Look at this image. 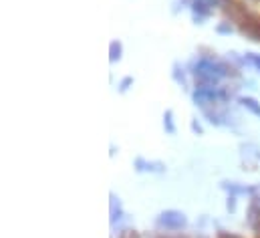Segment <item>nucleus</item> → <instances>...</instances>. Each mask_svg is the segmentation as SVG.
Instances as JSON below:
<instances>
[{
    "mask_svg": "<svg viewBox=\"0 0 260 238\" xmlns=\"http://www.w3.org/2000/svg\"><path fill=\"white\" fill-rule=\"evenodd\" d=\"M159 226L168 228V230H182L186 226V216L182 212H176V210H168L161 214L159 218Z\"/></svg>",
    "mask_w": 260,
    "mask_h": 238,
    "instance_id": "nucleus-1",
    "label": "nucleus"
},
{
    "mask_svg": "<svg viewBox=\"0 0 260 238\" xmlns=\"http://www.w3.org/2000/svg\"><path fill=\"white\" fill-rule=\"evenodd\" d=\"M210 2L208 0H194V18L200 22L202 18H206L210 14Z\"/></svg>",
    "mask_w": 260,
    "mask_h": 238,
    "instance_id": "nucleus-2",
    "label": "nucleus"
},
{
    "mask_svg": "<svg viewBox=\"0 0 260 238\" xmlns=\"http://www.w3.org/2000/svg\"><path fill=\"white\" fill-rule=\"evenodd\" d=\"M121 218V204H119V198L111 196V222L119 220Z\"/></svg>",
    "mask_w": 260,
    "mask_h": 238,
    "instance_id": "nucleus-3",
    "label": "nucleus"
},
{
    "mask_svg": "<svg viewBox=\"0 0 260 238\" xmlns=\"http://www.w3.org/2000/svg\"><path fill=\"white\" fill-rule=\"evenodd\" d=\"M121 51H123V49H121V43L113 41V43L109 45V53H111V55H109V61H111V63H115V61L121 59Z\"/></svg>",
    "mask_w": 260,
    "mask_h": 238,
    "instance_id": "nucleus-4",
    "label": "nucleus"
},
{
    "mask_svg": "<svg viewBox=\"0 0 260 238\" xmlns=\"http://www.w3.org/2000/svg\"><path fill=\"white\" fill-rule=\"evenodd\" d=\"M240 103H242L246 109H250L254 115H258L260 117V105L254 101V99H250V97H242V99H240Z\"/></svg>",
    "mask_w": 260,
    "mask_h": 238,
    "instance_id": "nucleus-5",
    "label": "nucleus"
},
{
    "mask_svg": "<svg viewBox=\"0 0 260 238\" xmlns=\"http://www.w3.org/2000/svg\"><path fill=\"white\" fill-rule=\"evenodd\" d=\"M164 125H166L168 133H176V125H174V113H172V111H166V115H164Z\"/></svg>",
    "mask_w": 260,
    "mask_h": 238,
    "instance_id": "nucleus-6",
    "label": "nucleus"
},
{
    "mask_svg": "<svg viewBox=\"0 0 260 238\" xmlns=\"http://www.w3.org/2000/svg\"><path fill=\"white\" fill-rule=\"evenodd\" d=\"M246 59L250 61V63H252L256 69H260V57H258V55H254V53H248V55H246Z\"/></svg>",
    "mask_w": 260,
    "mask_h": 238,
    "instance_id": "nucleus-7",
    "label": "nucleus"
},
{
    "mask_svg": "<svg viewBox=\"0 0 260 238\" xmlns=\"http://www.w3.org/2000/svg\"><path fill=\"white\" fill-rule=\"evenodd\" d=\"M131 83H133V79H131V77H125V79L121 81V85H119V91H127Z\"/></svg>",
    "mask_w": 260,
    "mask_h": 238,
    "instance_id": "nucleus-8",
    "label": "nucleus"
},
{
    "mask_svg": "<svg viewBox=\"0 0 260 238\" xmlns=\"http://www.w3.org/2000/svg\"><path fill=\"white\" fill-rule=\"evenodd\" d=\"M218 33H220V35H228V33H232V26H230V24H220V26H218Z\"/></svg>",
    "mask_w": 260,
    "mask_h": 238,
    "instance_id": "nucleus-9",
    "label": "nucleus"
},
{
    "mask_svg": "<svg viewBox=\"0 0 260 238\" xmlns=\"http://www.w3.org/2000/svg\"><path fill=\"white\" fill-rule=\"evenodd\" d=\"M234 206H236V202H234V198H230V200H228V210L232 212V210H234Z\"/></svg>",
    "mask_w": 260,
    "mask_h": 238,
    "instance_id": "nucleus-10",
    "label": "nucleus"
},
{
    "mask_svg": "<svg viewBox=\"0 0 260 238\" xmlns=\"http://www.w3.org/2000/svg\"><path fill=\"white\" fill-rule=\"evenodd\" d=\"M192 129H194V131H198V133H202V127H200L198 123H192Z\"/></svg>",
    "mask_w": 260,
    "mask_h": 238,
    "instance_id": "nucleus-11",
    "label": "nucleus"
},
{
    "mask_svg": "<svg viewBox=\"0 0 260 238\" xmlns=\"http://www.w3.org/2000/svg\"><path fill=\"white\" fill-rule=\"evenodd\" d=\"M129 238H139V234H137V232L133 230V232H129Z\"/></svg>",
    "mask_w": 260,
    "mask_h": 238,
    "instance_id": "nucleus-12",
    "label": "nucleus"
}]
</instances>
